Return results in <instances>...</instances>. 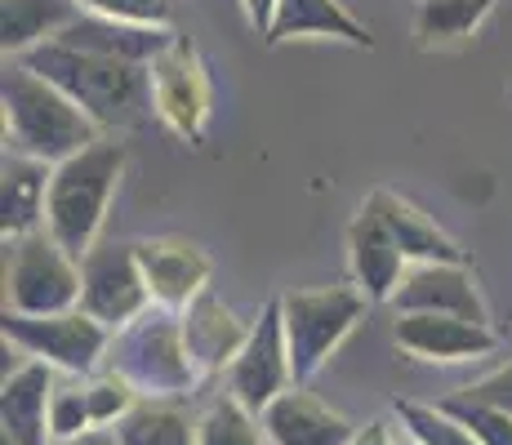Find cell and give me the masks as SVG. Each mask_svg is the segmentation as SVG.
Masks as SVG:
<instances>
[{"mask_svg":"<svg viewBox=\"0 0 512 445\" xmlns=\"http://www.w3.org/2000/svg\"><path fill=\"white\" fill-rule=\"evenodd\" d=\"M179 321H183V343H187V356H192L196 379H201V374L232 370V361L241 356L245 339H250V330H245L210 290H205L192 308H183Z\"/></svg>","mask_w":512,"mask_h":445,"instance_id":"15","label":"cell"},{"mask_svg":"<svg viewBox=\"0 0 512 445\" xmlns=\"http://www.w3.org/2000/svg\"><path fill=\"white\" fill-rule=\"evenodd\" d=\"M18 67L36 72L54 89H63L98 130L103 125H112V130L139 125L147 107H152V72L143 63H125V58L85 54V49H72L63 41H45L27 49L18 58Z\"/></svg>","mask_w":512,"mask_h":445,"instance_id":"1","label":"cell"},{"mask_svg":"<svg viewBox=\"0 0 512 445\" xmlns=\"http://www.w3.org/2000/svg\"><path fill=\"white\" fill-rule=\"evenodd\" d=\"M241 9H245V23H250L254 32L268 41L272 18H277V0H241Z\"/></svg>","mask_w":512,"mask_h":445,"instance_id":"32","label":"cell"},{"mask_svg":"<svg viewBox=\"0 0 512 445\" xmlns=\"http://www.w3.org/2000/svg\"><path fill=\"white\" fill-rule=\"evenodd\" d=\"M495 9V0H419L415 36L419 45H455Z\"/></svg>","mask_w":512,"mask_h":445,"instance_id":"24","label":"cell"},{"mask_svg":"<svg viewBox=\"0 0 512 445\" xmlns=\"http://www.w3.org/2000/svg\"><path fill=\"white\" fill-rule=\"evenodd\" d=\"M94 428L90 414V388L81 383H54V401H49V437L58 441H76Z\"/></svg>","mask_w":512,"mask_h":445,"instance_id":"27","label":"cell"},{"mask_svg":"<svg viewBox=\"0 0 512 445\" xmlns=\"http://www.w3.org/2000/svg\"><path fill=\"white\" fill-rule=\"evenodd\" d=\"M348 259H352V276H357L361 294L370 303H383L401 290L406 281V254L397 250V241L388 236L374 214L361 205L357 219L348 223Z\"/></svg>","mask_w":512,"mask_h":445,"instance_id":"16","label":"cell"},{"mask_svg":"<svg viewBox=\"0 0 512 445\" xmlns=\"http://www.w3.org/2000/svg\"><path fill=\"white\" fill-rule=\"evenodd\" d=\"M263 432L272 445H348L357 437L343 414H334L326 401H317L312 392L290 388L263 410Z\"/></svg>","mask_w":512,"mask_h":445,"instance_id":"14","label":"cell"},{"mask_svg":"<svg viewBox=\"0 0 512 445\" xmlns=\"http://www.w3.org/2000/svg\"><path fill=\"white\" fill-rule=\"evenodd\" d=\"M76 18H81L76 0H5V9H0V41H5V54L23 58L27 49L58 41Z\"/></svg>","mask_w":512,"mask_h":445,"instance_id":"22","label":"cell"},{"mask_svg":"<svg viewBox=\"0 0 512 445\" xmlns=\"http://www.w3.org/2000/svg\"><path fill=\"white\" fill-rule=\"evenodd\" d=\"M63 45L85 49V54H107V58H125V63H143L152 67L165 49L174 45V32L165 27H134V23H112V18L81 14L63 36Z\"/></svg>","mask_w":512,"mask_h":445,"instance_id":"19","label":"cell"},{"mask_svg":"<svg viewBox=\"0 0 512 445\" xmlns=\"http://www.w3.org/2000/svg\"><path fill=\"white\" fill-rule=\"evenodd\" d=\"M0 445H18V441H9V437H5V432H0Z\"/></svg>","mask_w":512,"mask_h":445,"instance_id":"35","label":"cell"},{"mask_svg":"<svg viewBox=\"0 0 512 445\" xmlns=\"http://www.w3.org/2000/svg\"><path fill=\"white\" fill-rule=\"evenodd\" d=\"M348 445H397L392 441V428L383 419H370L366 428H357V437H352Z\"/></svg>","mask_w":512,"mask_h":445,"instance_id":"33","label":"cell"},{"mask_svg":"<svg viewBox=\"0 0 512 445\" xmlns=\"http://www.w3.org/2000/svg\"><path fill=\"white\" fill-rule=\"evenodd\" d=\"M58 445H121V441L107 437V432H85V437H76V441H58Z\"/></svg>","mask_w":512,"mask_h":445,"instance_id":"34","label":"cell"},{"mask_svg":"<svg viewBox=\"0 0 512 445\" xmlns=\"http://www.w3.org/2000/svg\"><path fill=\"white\" fill-rule=\"evenodd\" d=\"M441 410L455 414L481 445H512V414L495 410V405H477V401H468L455 392V397L441 401Z\"/></svg>","mask_w":512,"mask_h":445,"instance_id":"28","label":"cell"},{"mask_svg":"<svg viewBox=\"0 0 512 445\" xmlns=\"http://www.w3.org/2000/svg\"><path fill=\"white\" fill-rule=\"evenodd\" d=\"M401 352L419 356V361H477L499 348V334L490 325H472L459 316H437V312H410L392 330Z\"/></svg>","mask_w":512,"mask_h":445,"instance_id":"12","label":"cell"},{"mask_svg":"<svg viewBox=\"0 0 512 445\" xmlns=\"http://www.w3.org/2000/svg\"><path fill=\"white\" fill-rule=\"evenodd\" d=\"M147 294L161 308H192L210 281V259L187 241H134Z\"/></svg>","mask_w":512,"mask_h":445,"instance_id":"13","label":"cell"},{"mask_svg":"<svg viewBox=\"0 0 512 445\" xmlns=\"http://www.w3.org/2000/svg\"><path fill=\"white\" fill-rule=\"evenodd\" d=\"M81 9H90L98 18L112 23H134V27H165L170 23V0H76Z\"/></svg>","mask_w":512,"mask_h":445,"instance_id":"30","label":"cell"},{"mask_svg":"<svg viewBox=\"0 0 512 445\" xmlns=\"http://www.w3.org/2000/svg\"><path fill=\"white\" fill-rule=\"evenodd\" d=\"M152 107L183 143H201L205 116H210V81H205L201 54L187 36H174V45L152 67Z\"/></svg>","mask_w":512,"mask_h":445,"instance_id":"10","label":"cell"},{"mask_svg":"<svg viewBox=\"0 0 512 445\" xmlns=\"http://www.w3.org/2000/svg\"><path fill=\"white\" fill-rule=\"evenodd\" d=\"M366 294L352 285H326V290H294L281 299L285 316V343H290V370L294 388L312 379L321 365L330 361V352L348 339V330L366 312Z\"/></svg>","mask_w":512,"mask_h":445,"instance_id":"4","label":"cell"},{"mask_svg":"<svg viewBox=\"0 0 512 445\" xmlns=\"http://www.w3.org/2000/svg\"><path fill=\"white\" fill-rule=\"evenodd\" d=\"M392 303H397L401 316L437 312V316H459V321L472 325H490L472 272L455 263H415L406 272V281H401V290L392 294Z\"/></svg>","mask_w":512,"mask_h":445,"instance_id":"11","label":"cell"},{"mask_svg":"<svg viewBox=\"0 0 512 445\" xmlns=\"http://www.w3.org/2000/svg\"><path fill=\"white\" fill-rule=\"evenodd\" d=\"M401 419V428L410 432L415 445H481L455 414H446L441 405H419V401H397L392 405Z\"/></svg>","mask_w":512,"mask_h":445,"instance_id":"26","label":"cell"},{"mask_svg":"<svg viewBox=\"0 0 512 445\" xmlns=\"http://www.w3.org/2000/svg\"><path fill=\"white\" fill-rule=\"evenodd\" d=\"M90 388V414H94V428H103V423H121L125 414L139 405V388H134L125 374L107 370L98 374L94 383H85Z\"/></svg>","mask_w":512,"mask_h":445,"instance_id":"29","label":"cell"},{"mask_svg":"<svg viewBox=\"0 0 512 445\" xmlns=\"http://www.w3.org/2000/svg\"><path fill=\"white\" fill-rule=\"evenodd\" d=\"M49 401H54V374L45 361H27L0 388V423L5 437L18 445H49Z\"/></svg>","mask_w":512,"mask_h":445,"instance_id":"18","label":"cell"},{"mask_svg":"<svg viewBox=\"0 0 512 445\" xmlns=\"http://www.w3.org/2000/svg\"><path fill=\"white\" fill-rule=\"evenodd\" d=\"M0 334L5 343L32 352L36 361L58 365L67 374H85L98 365V356L107 352V325H98L94 316L76 312H58V316H18L5 312L0 316Z\"/></svg>","mask_w":512,"mask_h":445,"instance_id":"7","label":"cell"},{"mask_svg":"<svg viewBox=\"0 0 512 445\" xmlns=\"http://www.w3.org/2000/svg\"><path fill=\"white\" fill-rule=\"evenodd\" d=\"M147 281L134 245H94L81 259V312L107 330H125L147 308Z\"/></svg>","mask_w":512,"mask_h":445,"instance_id":"9","label":"cell"},{"mask_svg":"<svg viewBox=\"0 0 512 445\" xmlns=\"http://www.w3.org/2000/svg\"><path fill=\"white\" fill-rule=\"evenodd\" d=\"M121 445H196V423L179 405L165 401H139L121 423H116Z\"/></svg>","mask_w":512,"mask_h":445,"instance_id":"23","label":"cell"},{"mask_svg":"<svg viewBox=\"0 0 512 445\" xmlns=\"http://www.w3.org/2000/svg\"><path fill=\"white\" fill-rule=\"evenodd\" d=\"M366 210L388 227V236L397 241V250L406 254V263H455L468 267V254L441 232L437 223H428L410 201H401L397 192H370L366 196Z\"/></svg>","mask_w":512,"mask_h":445,"instance_id":"17","label":"cell"},{"mask_svg":"<svg viewBox=\"0 0 512 445\" xmlns=\"http://www.w3.org/2000/svg\"><path fill=\"white\" fill-rule=\"evenodd\" d=\"M49 183H54V165L5 152V165H0V227H5V236L18 241V236L36 232L49 205Z\"/></svg>","mask_w":512,"mask_h":445,"instance_id":"20","label":"cell"},{"mask_svg":"<svg viewBox=\"0 0 512 445\" xmlns=\"http://www.w3.org/2000/svg\"><path fill=\"white\" fill-rule=\"evenodd\" d=\"M0 98H5V138L18 156L63 165L72 156H81L85 147L103 143L90 116L63 89H54L27 67H9Z\"/></svg>","mask_w":512,"mask_h":445,"instance_id":"2","label":"cell"},{"mask_svg":"<svg viewBox=\"0 0 512 445\" xmlns=\"http://www.w3.org/2000/svg\"><path fill=\"white\" fill-rule=\"evenodd\" d=\"M196 445H268V432L236 397H219L196 423Z\"/></svg>","mask_w":512,"mask_h":445,"instance_id":"25","label":"cell"},{"mask_svg":"<svg viewBox=\"0 0 512 445\" xmlns=\"http://www.w3.org/2000/svg\"><path fill=\"white\" fill-rule=\"evenodd\" d=\"M299 36H330V41H348L361 49L374 45L370 27L357 23L339 0H277V18H272L268 45L299 41Z\"/></svg>","mask_w":512,"mask_h":445,"instance_id":"21","label":"cell"},{"mask_svg":"<svg viewBox=\"0 0 512 445\" xmlns=\"http://www.w3.org/2000/svg\"><path fill=\"white\" fill-rule=\"evenodd\" d=\"M112 370L125 374L143 397H183L196 383L192 356L183 343V321L170 312H156L125 325L116 339Z\"/></svg>","mask_w":512,"mask_h":445,"instance_id":"6","label":"cell"},{"mask_svg":"<svg viewBox=\"0 0 512 445\" xmlns=\"http://www.w3.org/2000/svg\"><path fill=\"white\" fill-rule=\"evenodd\" d=\"M81 308V263L63 254L49 232L5 245V312L58 316Z\"/></svg>","mask_w":512,"mask_h":445,"instance_id":"5","label":"cell"},{"mask_svg":"<svg viewBox=\"0 0 512 445\" xmlns=\"http://www.w3.org/2000/svg\"><path fill=\"white\" fill-rule=\"evenodd\" d=\"M290 388H294V370H290V343H285V316H281V299H272L263 303V316L250 325V339L232 361L228 397H236L250 414H263Z\"/></svg>","mask_w":512,"mask_h":445,"instance_id":"8","label":"cell"},{"mask_svg":"<svg viewBox=\"0 0 512 445\" xmlns=\"http://www.w3.org/2000/svg\"><path fill=\"white\" fill-rule=\"evenodd\" d=\"M459 397H468V401H477V405H495V410L512 414V365H504V370H495V374H486V379L472 383V388H464Z\"/></svg>","mask_w":512,"mask_h":445,"instance_id":"31","label":"cell"},{"mask_svg":"<svg viewBox=\"0 0 512 445\" xmlns=\"http://www.w3.org/2000/svg\"><path fill=\"white\" fill-rule=\"evenodd\" d=\"M410 445H415V441H410Z\"/></svg>","mask_w":512,"mask_h":445,"instance_id":"36","label":"cell"},{"mask_svg":"<svg viewBox=\"0 0 512 445\" xmlns=\"http://www.w3.org/2000/svg\"><path fill=\"white\" fill-rule=\"evenodd\" d=\"M125 170V147L121 143H94L81 156L54 165V183H49L45 205V232L63 254L76 263L94 250V236L103 227L107 201L116 192V178Z\"/></svg>","mask_w":512,"mask_h":445,"instance_id":"3","label":"cell"}]
</instances>
